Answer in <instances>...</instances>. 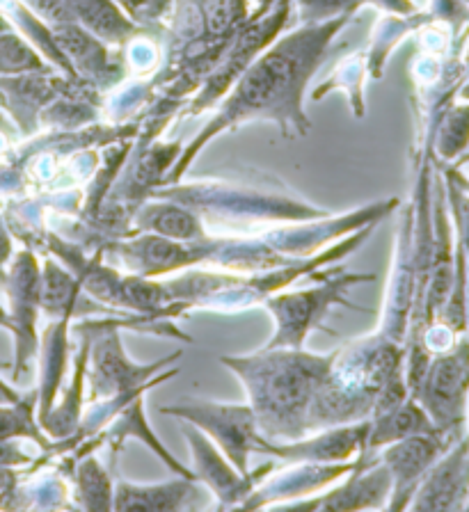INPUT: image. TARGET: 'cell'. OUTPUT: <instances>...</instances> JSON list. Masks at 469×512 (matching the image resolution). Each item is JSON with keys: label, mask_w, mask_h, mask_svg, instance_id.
I'll use <instances>...</instances> for the list:
<instances>
[{"label": "cell", "mask_w": 469, "mask_h": 512, "mask_svg": "<svg viewBox=\"0 0 469 512\" xmlns=\"http://www.w3.org/2000/svg\"><path fill=\"white\" fill-rule=\"evenodd\" d=\"M316 362L312 359H284L264 375V405L273 412H293L305 403L316 380Z\"/></svg>", "instance_id": "obj_1"}, {"label": "cell", "mask_w": 469, "mask_h": 512, "mask_svg": "<svg viewBox=\"0 0 469 512\" xmlns=\"http://www.w3.org/2000/svg\"><path fill=\"white\" fill-rule=\"evenodd\" d=\"M298 67V53L277 51L254 67L252 74L243 80L241 92H238V106L254 108L270 101L282 87L289 83L293 71Z\"/></svg>", "instance_id": "obj_2"}, {"label": "cell", "mask_w": 469, "mask_h": 512, "mask_svg": "<svg viewBox=\"0 0 469 512\" xmlns=\"http://www.w3.org/2000/svg\"><path fill=\"white\" fill-rule=\"evenodd\" d=\"M5 247H7V243H5V236L0 234V256H3V252H5Z\"/></svg>", "instance_id": "obj_3"}]
</instances>
